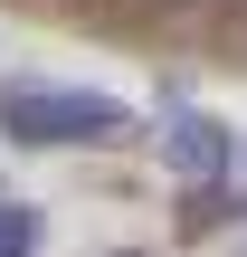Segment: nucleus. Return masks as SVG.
Wrapping results in <instances>:
<instances>
[{
    "label": "nucleus",
    "instance_id": "7ed1b4c3",
    "mask_svg": "<svg viewBox=\"0 0 247 257\" xmlns=\"http://www.w3.org/2000/svg\"><path fill=\"white\" fill-rule=\"evenodd\" d=\"M38 210H19V200H0V257H38Z\"/></svg>",
    "mask_w": 247,
    "mask_h": 257
},
{
    "label": "nucleus",
    "instance_id": "f257e3e1",
    "mask_svg": "<svg viewBox=\"0 0 247 257\" xmlns=\"http://www.w3.org/2000/svg\"><path fill=\"white\" fill-rule=\"evenodd\" d=\"M0 134L29 153H67V143H114L133 134V105L105 86H57V76H10L0 86Z\"/></svg>",
    "mask_w": 247,
    "mask_h": 257
},
{
    "label": "nucleus",
    "instance_id": "f03ea898",
    "mask_svg": "<svg viewBox=\"0 0 247 257\" xmlns=\"http://www.w3.org/2000/svg\"><path fill=\"white\" fill-rule=\"evenodd\" d=\"M162 172H171V181H228V172H238L228 124L200 114V105H171V114H162Z\"/></svg>",
    "mask_w": 247,
    "mask_h": 257
},
{
    "label": "nucleus",
    "instance_id": "20e7f679",
    "mask_svg": "<svg viewBox=\"0 0 247 257\" xmlns=\"http://www.w3.org/2000/svg\"><path fill=\"white\" fill-rule=\"evenodd\" d=\"M219 10H228V19H238V29H247V0H219Z\"/></svg>",
    "mask_w": 247,
    "mask_h": 257
}]
</instances>
